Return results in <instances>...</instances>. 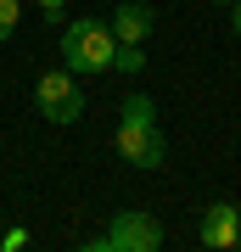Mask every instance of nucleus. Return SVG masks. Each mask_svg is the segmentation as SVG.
<instances>
[{"label":"nucleus","mask_w":241,"mask_h":252,"mask_svg":"<svg viewBox=\"0 0 241 252\" xmlns=\"http://www.w3.org/2000/svg\"><path fill=\"white\" fill-rule=\"evenodd\" d=\"M118 157L135 162V168H157L163 157H169V140H163L157 129V107L152 95H124V124H118Z\"/></svg>","instance_id":"1"},{"label":"nucleus","mask_w":241,"mask_h":252,"mask_svg":"<svg viewBox=\"0 0 241 252\" xmlns=\"http://www.w3.org/2000/svg\"><path fill=\"white\" fill-rule=\"evenodd\" d=\"M112 28L107 23H96V17H79V23H68L62 28V67L68 73H107L112 62Z\"/></svg>","instance_id":"2"},{"label":"nucleus","mask_w":241,"mask_h":252,"mask_svg":"<svg viewBox=\"0 0 241 252\" xmlns=\"http://www.w3.org/2000/svg\"><path fill=\"white\" fill-rule=\"evenodd\" d=\"M34 101L45 112V124H79L84 118V90H79V73L68 67H51L34 79Z\"/></svg>","instance_id":"3"},{"label":"nucleus","mask_w":241,"mask_h":252,"mask_svg":"<svg viewBox=\"0 0 241 252\" xmlns=\"http://www.w3.org/2000/svg\"><path fill=\"white\" fill-rule=\"evenodd\" d=\"M163 247V224L152 213H112L107 235H96L90 252H157Z\"/></svg>","instance_id":"4"},{"label":"nucleus","mask_w":241,"mask_h":252,"mask_svg":"<svg viewBox=\"0 0 241 252\" xmlns=\"http://www.w3.org/2000/svg\"><path fill=\"white\" fill-rule=\"evenodd\" d=\"M202 247H213V252H230L236 241H241V207H230V202H213L202 213Z\"/></svg>","instance_id":"5"},{"label":"nucleus","mask_w":241,"mask_h":252,"mask_svg":"<svg viewBox=\"0 0 241 252\" xmlns=\"http://www.w3.org/2000/svg\"><path fill=\"white\" fill-rule=\"evenodd\" d=\"M112 39L118 45H140L146 34H152V6H140V0H124V6L112 11Z\"/></svg>","instance_id":"6"},{"label":"nucleus","mask_w":241,"mask_h":252,"mask_svg":"<svg viewBox=\"0 0 241 252\" xmlns=\"http://www.w3.org/2000/svg\"><path fill=\"white\" fill-rule=\"evenodd\" d=\"M112 73H124V79H140V67H146V51L140 45H112Z\"/></svg>","instance_id":"7"},{"label":"nucleus","mask_w":241,"mask_h":252,"mask_svg":"<svg viewBox=\"0 0 241 252\" xmlns=\"http://www.w3.org/2000/svg\"><path fill=\"white\" fill-rule=\"evenodd\" d=\"M17 0H0V39H11V34H17Z\"/></svg>","instance_id":"8"},{"label":"nucleus","mask_w":241,"mask_h":252,"mask_svg":"<svg viewBox=\"0 0 241 252\" xmlns=\"http://www.w3.org/2000/svg\"><path fill=\"white\" fill-rule=\"evenodd\" d=\"M34 6L45 11V17H62V6H68V0H34Z\"/></svg>","instance_id":"9"},{"label":"nucleus","mask_w":241,"mask_h":252,"mask_svg":"<svg viewBox=\"0 0 241 252\" xmlns=\"http://www.w3.org/2000/svg\"><path fill=\"white\" fill-rule=\"evenodd\" d=\"M230 23H236V34H241V0H230Z\"/></svg>","instance_id":"10"},{"label":"nucleus","mask_w":241,"mask_h":252,"mask_svg":"<svg viewBox=\"0 0 241 252\" xmlns=\"http://www.w3.org/2000/svg\"><path fill=\"white\" fill-rule=\"evenodd\" d=\"M213 6H230V0H213Z\"/></svg>","instance_id":"11"}]
</instances>
